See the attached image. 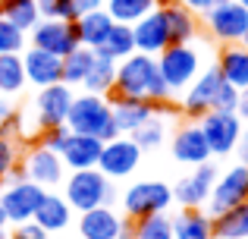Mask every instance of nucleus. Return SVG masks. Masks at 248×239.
Masks as SVG:
<instances>
[{
    "label": "nucleus",
    "instance_id": "obj_1",
    "mask_svg": "<svg viewBox=\"0 0 248 239\" xmlns=\"http://www.w3.org/2000/svg\"><path fill=\"white\" fill-rule=\"evenodd\" d=\"M116 95H126V98H145V101H157L167 104L173 95H170L164 76H160L157 57L151 54H129L126 60L116 63V82H113ZM110 92V95H113Z\"/></svg>",
    "mask_w": 248,
    "mask_h": 239
},
{
    "label": "nucleus",
    "instance_id": "obj_2",
    "mask_svg": "<svg viewBox=\"0 0 248 239\" xmlns=\"http://www.w3.org/2000/svg\"><path fill=\"white\" fill-rule=\"evenodd\" d=\"M66 129L94 135V139H101V142L120 135L116 132V123H113L110 98L107 95H91V92L73 95V104H69V113H66Z\"/></svg>",
    "mask_w": 248,
    "mask_h": 239
},
{
    "label": "nucleus",
    "instance_id": "obj_3",
    "mask_svg": "<svg viewBox=\"0 0 248 239\" xmlns=\"http://www.w3.org/2000/svg\"><path fill=\"white\" fill-rule=\"evenodd\" d=\"M63 198L73 205L76 214H82V211L97 208V205H113L116 202V186L97 167L69 170V176H63Z\"/></svg>",
    "mask_w": 248,
    "mask_h": 239
},
{
    "label": "nucleus",
    "instance_id": "obj_4",
    "mask_svg": "<svg viewBox=\"0 0 248 239\" xmlns=\"http://www.w3.org/2000/svg\"><path fill=\"white\" fill-rule=\"evenodd\" d=\"M44 192H47V189L38 186L35 179L25 176L22 167L3 179V189H0V208H3L10 227H13V223H22V221H31V217H35V211H38V205H41Z\"/></svg>",
    "mask_w": 248,
    "mask_h": 239
},
{
    "label": "nucleus",
    "instance_id": "obj_5",
    "mask_svg": "<svg viewBox=\"0 0 248 239\" xmlns=\"http://www.w3.org/2000/svg\"><path fill=\"white\" fill-rule=\"evenodd\" d=\"M157 66H160V76H164L170 95H179L201 73V54L192 44H167L157 54Z\"/></svg>",
    "mask_w": 248,
    "mask_h": 239
},
{
    "label": "nucleus",
    "instance_id": "obj_6",
    "mask_svg": "<svg viewBox=\"0 0 248 239\" xmlns=\"http://www.w3.org/2000/svg\"><path fill=\"white\" fill-rule=\"evenodd\" d=\"M170 205H173V186H167L164 179H139L123 192V217L129 221L170 211Z\"/></svg>",
    "mask_w": 248,
    "mask_h": 239
},
{
    "label": "nucleus",
    "instance_id": "obj_7",
    "mask_svg": "<svg viewBox=\"0 0 248 239\" xmlns=\"http://www.w3.org/2000/svg\"><path fill=\"white\" fill-rule=\"evenodd\" d=\"M141 148L135 145L132 135H113L101 145V158H97V170L104 173L107 179H126L139 170L141 164Z\"/></svg>",
    "mask_w": 248,
    "mask_h": 239
},
{
    "label": "nucleus",
    "instance_id": "obj_8",
    "mask_svg": "<svg viewBox=\"0 0 248 239\" xmlns=\"http://www.w3.org/2000/svg\"><path fill=\"white\" fill-rule=\"evenodd\" d=\"M204 29L214 41L236 44V41H242V35L248 29V10L239 0H217L204 13Z\"/></svg>",
    "mask_w": 248,
    "mask_h": 239
},
{
    "label": "nucleus",
    "instance_id": "obj_9",
    "mask_svg": "<svg viewBox=\"0 0 248 239\" xmlns=\"http://www.w3.org/2000/svg\"><path fill=\"white\" fill-rule=\"evenodd\" d=\"M19 167H22L25 176L35 179V183L44 186V189H54V186H60L63 176H66V164H63V158L54 151V148L41 145V142H35L31 148H25Z\"/></svg>",
    "mask_w": 248,
    "mask_h": 239
},
{
    "label": "nucleus",
    "instance_id": "obj_10",
    "mask_svg": "<svg viewBox=\"0 0 248 239\" xmlns=\"http://www.w3.org/2000/svg\"><path fill=\"white\" fill-rule=\"evenodd\" d=\"M242 202H248V164H236L214 179V189L207 195V214L217 217Z\"/></svg>",
    "mask_w": 248,
    "mask_h": 239
},
{
    "label": "nucleus",
    "instance_id": "obj_11",
    "mask_svg": "<svg viewBox=\"0 0 248 239\" xmlns=\"http://www.w3.org/2000/svg\"><path fill=\"white\" fill-rule=\"evenodd\" d=\"M73 85L66 82H54V85H44L38 88L35 101V120H38V132L41 129H54V126H66V113H69V104H73Z\"/></svg>",
    "mask_w": 248,
    "mask_h": 239
},
{
    "label": "nucleus",
    "instance_id": "obj_12",
    "mask_svg": "<svg viewBox=\"0 0 248 239\" xmlns=\"http://www.w3.org/2000/svg\"><path fill=\"white\" fill-rule=\"evenodd\" d=\"M201 132H204L207 145H211V154L214 158H226V154H232V148H236V139L239 132H242L245 123L236 117V113H226V111H207L204 117L198 120Z\"/></svg>",
    "mask_w": 248,
    "mask_h": 239
},
{
    "label": "nucleus",
    "instance_id": "obj_13",
    "mask_svg": "<svg viewBox=\"0 0 248 239\" xmlns=\"http://www.w3.org/2000/svg\"><path fill=\"white\" fill-rule=\"evenodd\" d=\"M25 38H29V44L47 50V54H57V57H66L73 48H79L76 25L69 19H38V25Z\"/></svg>",
    "mask_w": 248,
    "mask_h": 239
},
{
    "label": "nucleus",
    "instance_id": "obj_14",
    "mask_svg": "<svg viewBox=\"0 0 248 239\" xmlns=\"http://www.w3.org/2000/svg\"><path fill=\"white\" fill-rule=\"evenodd\" d=\"M223 85V76H220V69H217V63L214 66H207V69H201L198 76H195V82L182 92V104H179V111L186 113L188 120H201L207 111H211V104H214V95H217V88Z\"/></svg>",
    "mask_w": 248,
    "mask_h": 239
},
{
    "label": "nucleus",
    "instance_id": "obj_15",
    "mask_svg": "<svg viewBox=\"0 0 248 239\" xmlns=\"http://www.w3.org/2000/svg\"><path fill=\"white\" fill-rule=\"evenodd\" d=\"M217 176L220 173H217V167H214L211 160L192 167V173L182 176L179 183L173 186V202L182 205V208H201V205H207V195H211Z\"/></svg>",
    "mask_w": 248,
    "mask_h": 239
},
{
    "label": "nucleus",
    "instance_id": "obj_16",
    "mask_svg": "<svg viewBox=\"0 0 248 239\" xmlns=\"http://www.w3.org/2000/svg\"><path fill=\"white\" fill-rule=\"evenodd\" d=\"M110 107H113V123H116V132L123 135H132L135 129L141 126L148 117L167 111V104H157V101H145V98H126V95H107Z\"/></svg>",
    "mask_w": 248,
    "mask_h": 239
},
{
    "label": "nucleus",
    "instance_id": "obj_17",
    "mask_svg": "<svg viewBox=\"0 0 248 239\" xmlns=\"http://www.w3.org/2000/svg\"><path fill=\"white\" fill-rule=\"evenodd\" d=\"M211 145H207L204 132H201L198 120L186 123L173 132V160L176 164H186V167H198L204 160H211Z\"/></svg>",
    "mask_w": 248,
    "mask_h": 239
},
{
    "label": "nucleus",
    "instance_id": "obj_18",
    "mask_svg": "<svg viewBox=\"0 0 248 239\" xmlns=\"http://www.w3.org/2000/svg\"><path fill=\"white\" fill-rule=\"evenodd\" d=\"M101 145H104V142L94 139V135H85V132H73V129H66V135H63L57 154L63 158L66 170H85V167H97Z\"/></svg>",
    "mask_w": 248,
    "mask_h": 239
},
{
    "label": "nucleus",
    "instance_id": "obj_19",
    "mask_svg": "<svg viewBox=\"0 0 248 239\" xmlns=\"http://www.w3.org/2000/svg\"><path fill=\"white\" fill-rule=\"evenodd\" d=\"M132 35H135V50L139 54H151L157 57L160 50L170 44V32H167V16L164 6H154L148 16H141L139 22H132Z\"/></svg>",
    "mask_w": 248,
    "mask_h": 239
},
{
    "label": "nucleus",
    "instance_id": "obj_20",
    "mask_svg": "<svg viewBox=\"0 0 248 239\" xmlns=\"http://www.w3.org/2000/svg\"><path fill=\"white\" fill-rule=\"evenodd\" d=\"M22 66H25V79L38 88L63 82V57L47 54V50L35 48V44L22 48Z\"/></svg>",
    "mask_w": 248,
    "mask_h": 239
},
{
    "label": "nucleus",
    "instance_id": "obj_21",
    "mask_svg": "<svg viewBox=\"0 0 248 239\" xmlns=\"http://www.w3.org/2000/svg\"><path fill=\"white\" fill-rule=\"evenodd\" d=\"M123 217L110 205H97L79 214V236L82 239H116Z\"/></svg>",
    "mask_w": 248,
    "mask_h": 239
},
{
    "label": "nucleus",
    "instance_id": "obj_22",
    "mask_svg": "<svg viewBox=\"0 0 248 239\" xmlns=\"http://www.w3.org/2000/svg\"><path fill=\"white\" fill-rule=\"evenodd\" d=\"M73 214H76L73 205H69L63 195H57V192H50V189H47L31 221H35L38 227H44L47 233H60V230H66L69 223H73Z\"/></svg>",
    "mask_w": 248,
    "mask_h": 239
},
{
    "label": "nucleus",
    "instance_id": "obj_23",
    "mask_svg": "<svg viewBox=\"0 0 248 239\" xmlns=\"http://www.w3.org/2000/svg\"><path fill=\"white\" fill-rule=\"evenodd\" d=\"M217 69H220V76H223V82H230V85H236V88H248V48L242 41L220 44Z\"/></svg>",
    "mask_w": 248,
    "mask_h": 239
},
{
    "label": "nucleus",
    "instance_id": "obj_24",
    "mask_svg": "<svg viewBox=\"0 0 248 239\" xmlns=\"http://www.w3.org/2000/svg\"><path fill=\"white\" fill-rule=\"evenodd\" d=\"M167 16V32H170V44H192L198 38V13H192L188 6H182L179 0L164 6Z\"/></svg>",
    "mask_w": 248,
    "mask_h": 239
},
{
    "label": "nucleus",
    "instance_id": "obj_25",
    "mask_svg": "<svg viewBox=\"0 0 248 239\" xmlns=\"http://www.w3.org/2000/svg\"><path fill=\"white\" fill-rule=\"evenodd\" d=\"M173 223V239H214V217L201 208H182Z\"/></svg>",
    "mask_w": 248,
    "mask_h": 239
},
{
    "label": "nucleus",
    "instance_id": "obj_26",
    "mask_svg": "<svg viewBox=\"0 0 248 239\" xmlns=\"http://www.w3.org/2000/svg\"><path fill=\"white\" fill-rule=\"evenodd\" d=\"M73 25H76L79 44L97 50L104 44V38H107V32L113 29V16L101 6V10H91V13H85V16H79V19H73Z\"/></svg>",
    "mask_w": 248,
    "mask_h": 239
},
{
    "label": "nucleus",
    "instance_id": "obj_27",
    "mask_svg": "<svg viewBox=\"0 0 248 239\" xmlns=\"http://www.w3.org/2000/svg\"><path fill=\"white\" fill-rule=\"evenodd\" d=\"M113 82H116V60H110L101 50H94V63H91L88 76L82 79V88L91 95H110Z\"/></svg>",
    "mask_w": 248,
    "mask_h": 239
},
{
    "label": "nucleus",
    "instance_id": "obj_28",
    "mask_svg": "<svg viewBox=\"0 0 248 239\" xmlns=\"http://www.w3.org/2000/svg\"><path fill=\"white\" fill-rule=\"evenodd\" d=\"M214 239H248V202L214 217Z\"/></svg>",
    "mask_w": 248,
    "mask_h": 239
},
{
    "label": "nucleus",
    "instance_id": "obj_29",
    "mask_svg": "<svg viewBox=\"0 0 248 239\" xmlns=\"http://www.w3.org/2000/svg\"><path fill=\"white\" fill-rule=\"evenodd\" d=\"M29 79H25V66H22V50L19 54H0V95L13 98L22 95Z\"/></svg>",
    "mask_w": 248,
    "mask_h": 239
},
{
    "label": "nucleus",
    "instance_id": "obj_30",
    "mask_svg": "<svg viewBox=\"0 0 248 239\" xmlns=\"http://www.w3.org/2000/svg\"><path fill=\"white\" fill-rule=\"evenodd\" d=\"M104 57H110V60H126L129 54H135V35H132V25H126V22H113V29L107 32V38H104V44L101 48Z\"/></svg>",
    "mask_w": 248,
    "mask_h": 239
},
{
    "label": "nucleus",
    "instance_id": "obj_31",
    "mask_svg": "<svg viewBox=\"0 0 248 239\" xmlns=\"http://www.w3.org/2000/svg\"><path fill=\"white\" fill-rule=\"evenodd\" d=\"M0 16L29 35V32L38 25L41 13H38V3H35V0H0Z\"/></svg>",
    "mask_w": 248,
    "mask_h": 239
},
{
    "label": "nucleus",
    "instance_id": "obj_32",
    "mask_svg": "<svg viewBox=\"0 0 248 239\" xmlns=\"http://www.w3.org/2000/svg\"><path fill=\"white\" fill-rule=\"evenodd\" d=\"M91 63H94V50L79 44V48H73L66 57H63V82L66 85H82V79L88 76Z\"/></svg>",
    "mask_w": 248,
    "mask_h": 239
},
{
    "label": "nucleus",
    "instance_id": "obj_33",
    "mask_svg": "<svg viewBox=\"0 0 248 239\" xmlns=\"http://www.w3.org/2000/svg\"><path fill=\"white\" fill-rule=\"evenodd\" d=\"M154 6H160L157 0H107V3H104V10L113 16V22L132 25V22H139L141 16H148Z\"/></svg>",
    "mask_w": 248,
    "mask_h": 239
},
{
    "label": "nucleus",
    "instance_id": "obj_34",
    "mask_svg": "<svg viewBox=\"0 0 248 239\" xmlns=\"http://www.w3.org/2000/svg\"><path fill=\"white\" fill-rule=\"evenodd\" d=\"M132 139H135V145H139L141 151H154V148H160L164 139H167V123L154 113V117H148L139 129H135Z\"/></svg>",
    "mask_w": 248,
    "mask_h": 239
},
{
    "label": "nucleus",
    "instance_id": "obj_35",
    "mask_svg": "<svg viewBox=\"0 0 248 239\" xmlns=\"http://www.w3.org/2000/svg\"><path fill=\"white\" fill-rule=\"evenodd\" d=\"M135 239H173V223H170L167 211L139 217L135 221Z\"/></svg>",
    "mask_w": 248,
    "mask_h": 239
},
{
    "label": "nucleus",
    "instance_id": "obj_36",
    "mask_svg": "<svg viewBox=\"0 0 248 239\" xmlns=\"http://www.w3.org/2000/svg\"><path fill=\"white\" fill-rule=\"evenodd\" d=\"M19 160H22V148H19V139L0 132V183H3L10 173L19 170Z\"/></svg>",
    "mask_w": 248,
    "mask_h": 239
},
{
    "label": "nucleus",
    "instance_id": "obj_37",
    "mask_svg": "<svg viewBox=\"0 0 248 239\" xmlns=\"http://www.w3.org/2000/svg\"><path fill=\"white\" fill-rule=\"evenodd\" d=\"M25 48V32L0 16V54H19Z\"/></svg>",
    "mask_w": 248,
    "mask_h": 239
},
{
    "label": "nucleus",
    "instance_id": "obj_38",
    "mask_svg": "<svg viewBox=\"0 0 248 239\" xmlns=\"http://www.w3.org/2000/svg\"><path fill=\"white\" fill-rule=\"evenodd\" d=\"M19 129H22V113L16 111L13 101H6V95L0 98V132L19 139Z\"/></svg>",
    "mask_w": 248,
    "mask_h": 239
},
{
    "label": "nucleus",
    "instance_id": "obj_39",
    "mask_svg": "<svg viewBox=\"0 0 248 239\" xmlns=\"http://www.w3.org/2000/svg\"><path fill=\"white\" fill-rule=\"evenodd\" d=\"M236 104H239V88H236V85H230V82H223V85L217 88V95H214L211 111H226V113H236Z\"/></svg>",
    "mask_w": 248,
    "mask_h": 239
},
{
    "label": "nucleus",
    "instance_id": "obj_40",
    "mask_svg": "<svg viewBox=\"0 0 248 239\" xmlns=\"http://www.w3.org/2000/svg\"><path fill=\"white\" fill-rule=\"evenodd\" d=\"M41 19H69L73 22V10H69V0H35Z\"/></svg>",
    "mask_w": 248,
    "mask_h": 239
},
{
    "label": "nucleus",
    "instance_id": "obj_41",
    "mask_svg": "<svg viewBox=\"0 0 248 239\" xmlns=\"http://www.w3.org/2000/svg\"><path fill=\"white\" fill-rule=\"evenodd\" d=\"M50 233L44 227H38L35 221H22V223H13V230H10V236L6 239H47Z\"/></svg>",
    "mask_w": 248,
    "mask_h": 239
},
{
    "label": "nucleus",
    "instance_id": "obj_42",
    "mask_svg": "<svg viewBox=\"0 0 248 239\" xmlns=\"http://www.w3.org/2000/svg\"><path fill=\"white\" fill-rule=\"evenodd\" d=\"M104 3H107V0H69V10H73V19H79L91 10H101Z\"/></svg>",
    "mask_w": 248,
    "mask_h": 239
},
{
    "label": "nucleus",
    "instance_id": "obj_43",
    "mask_svg": "<svg viewBox=\"0 0 248 239\" xmlns=\"http://www.w3.org/2000/svg\"><path fill=\"white\" fill-rule=\"evenodd\" d=\"M232 154L239 158V164H248V129H245V126H242V132H239V139H236Z\"/></svg>",
    "mask_w": 248,
    "mask_h": 239
},
{
    "label": "nucleus",
    "instance_id": "obj_44",
    "mask_svg": "<svg viewBox=\"0 0 248 239\" xmlns=\"http://www.w3.org/2000/svg\"><path fill=\"white\" fill-rule=\"evenodd\" d=\"M179 3H182V6H188L192 13H198V16H204V13L211 10L217 0H179Z\"/></svg>",
    "mask_w": 248,
    "mask_h": 239
},
{
    "label": "nucleus",
    "instance_id": "obj_45",
    "mask_svg": "<svg viewBox=\"0 0 248 239\" xmlns=\"http://www.w3.org/2000/svg\"><path fill=\"white\" fill-rule=\"evenodd\" d=\"M236 117L248 126V88H239V104H236Z\"/></svg>",
    "mask_w": 248,
    "mask_h": 239
},
{
    "label": "nucleus",
    "instance_id": "obj_46",
    "mask_svg": "<svg viewBox=\"0 0 248 239\" xmlns=\"http://www.w3.org/2000/svg\"><path fill=\"white\" fill-rule=\"evenodd\" d=\"M116 239H135V221L123 217V223H120V233H116Z\"/></svg>",
    "mask_w": 248,
    "mask_h": 239
},
{
    "label": "nucleus",
    "instance_id": "obj_47",
    "mask_svg": "<svg viewBox=\"0 0 248 239\" xmlns=\"http://www.w3.org/2000/svg\"><path fill=\"white\" fill-rule=\"evenodd\" d=\"M6 236H10V221H6L3 208H0V239H6Z\"/></svg>",
    "mask_w": 248,
    "mask_h": 239
},
{
    "label": "nucleus",
    "instance_id": "obj_48",
    "mask_svg": "<svg viewBox=\"0 0 248 239\" xmlns=\"http://www.w3.org/2000/svg\"><path fill=\"white\" fill-rule=\"evenodd\" d=\"M242 44H245V48H248V29H245V35H242Z\"/></svg>",
    "mask_w": 248,
    "mask_h": 239
},
{
    "label": "nucleus",
    "instance_id": "obj_49",
    "mask_svg": "<svg viewBox=\"0 0 248 239\" xmlns=\"http://www.w3.org/2000/svg\"><path fill=\"white\" fill-rule=\"evenodd\" d=\"M157 3H160V6H167V3H173V0H157Z\"/></svg>",
    "mask_w": 248,
    "mask_h": 239
},
{
    "label": "nucleus",
    "instance_id": "obj_50",
    "mask_svg": "<svg viewBox=\"0 0 248 239\" xmlns=\"http://www.w3.org/2000/svg\"><path fill=\"white\" fill-rule=\"evenodd\" d=\"M239 3H242V6H245V10H248V0H239Z\"/></svg>",
    "mask_w": 248,
    "mask_h": 239
}]
</instances>
